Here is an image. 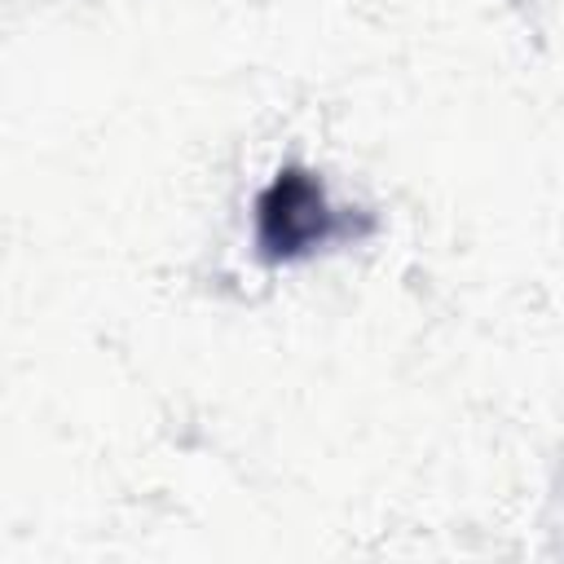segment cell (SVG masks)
Masks as SVG:
<instances>
[{"instance_id": "cell-1", "label": "cell", "mask_w": 564, "mask_h": 564, "mask_svg": "<svg viewBox=\"0 0 564 564\" xmlns=\"http://www.w3.org/2000/svg\"><path fill=\"white\" fill-rule=\"evenodd\" d=\"M335 229L322 181L304 167H286L256 203V242L264 260H295L322 247Z\"/></svg>"}]
</instances>
